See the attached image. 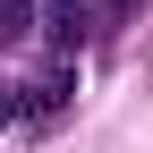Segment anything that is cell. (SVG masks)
<instances>
[{"label": "cell", "instance_id": "2", "mask_svg": "<svg viewBox=\"0 0 153 153\" xmlns=\"http://www.w3.org/2000/svg\"><path fill=\"white\" fill-rule=\"evenodd\" d=\"M43 43L60 51V60H76V51L94 43V0H43Z\"/></svg>", "mask_w": 153, "mask_h": 153}, {"label": "cell", "instance_id": "1", "mask_svg": "<svg viewBox=\"0 0 153 153\" xmlns=\"http://www.w3.org/2000/svg\"><path fill=\"white\" fill-rule=\"evenodd\" d=\"M68 94H76V60H51L34 85H17V119H60Z\"/></svg>", "mask_w": 153, "mask_h": 153}, {"label": "cell", "instance_id": "3", "mask_svg": "<svg viewBox=\"0 0 153 153\" xmlns=\"http://www.w3.org/2000/svg\"><path fill=\"white\" fill-rule=\"evenodd\" d=\"M34 34H43V0H0V51L34 43Z\"/></svg>", "mask_w": 153, "mask_h": 153}]
</instances>
